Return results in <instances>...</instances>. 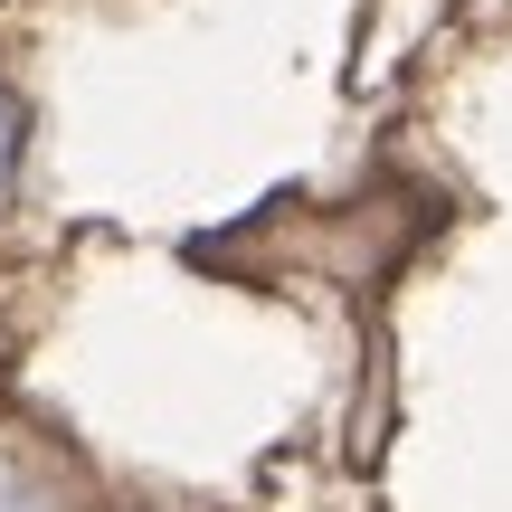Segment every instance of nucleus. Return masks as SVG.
<instances>
[{
    "label": "nucleus",
    "instance_id": "nucleus-1",
    "mask_svg": "<svg viewBox=\"0 0 512 512\" xmlns=\"http://www.w3.org/2000/svg\"><path fill=\"white\" fill-rule=\"evenodd\" d=\"M19 162H29V95L0 76V190L19 181Z\"/></svg>",
    "mask_w": 512,
    "mask_h": 512
}]
</instances>
